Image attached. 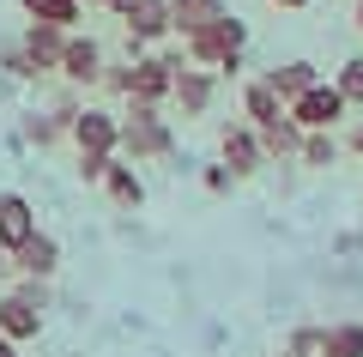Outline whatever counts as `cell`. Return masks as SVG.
Segmentation results:
<instances>
[{
  "label": "cell",
  "mask_w": 363,
  "mask_h": 357,
  "mask_svg": "<svg viewBox=\"0 0 363 357\" xmlns=\"http://www.w3.org/2000/svg\"><path fill=\"white\" fill-rule=\"evenodd\" d=\"M18 13H25V18H37V25H61V31H79L85 6H79V0H18Z\"/></svg>",
  "instance_id": "cell-18"
},
{
  "label": "cell",
  "mask_w": 363,
  "mask_h": 357,
  "mask_svg": "<svg viewBox=\"0 0 363 357\" xmlns=\"http://www.w3.org/2000/svg\"><path fill=\"white\" fill-rule=\"evenodd\" d=\"M109 164H116V158H97V152H79V164H73V170H79V182H85V188H97V182H104V170H109Z\"/></svg>",
  "instance_id": "cell-26"
},
{
  "label": "cell",
  "mask_w": 363,
  "mask_h": 357,
  "mask_svg": "<svg viewBox=\"0 0 363 357\" xmlns=\"http://www.w3.org/2000/svg\"><path fill=\"white\" fill-rule=\"evenodd\" d=\"M200 182H206V194H230V188H236V176H230L224 164H212V170H206Z\"/></svg>",
  "instance_id": "cell-28"
},
{
  "label": "cell",
  "mask_w": 363,
  "mask_h": 357,
  "mask_svg": "<svg viewBox=\"0 0 363 357\" xmlns=\"http://www.w3.org/2000/svg\"><path fill=\"white\" fill-rule=\"evenodd\" d=\"M260 133V152H267V164H291V158L303 152V128L291 121V115H279L272 128H255Z\"/></svg>",
  "instance_id": "cell-17"
},
{
  "label": "cell",
  "mask_w": 363,
  "mask_h": 357,
  "mask_svg": "<svg viewBox=\"0 0 363 357\" xmlns=\"http://www.w3.org/2000/svg\"><path fill=\"white\" fill-rule=\"evenodd\" d=\"M37 333H43V309L6 291V297H0V339H13V345H30Z\"/></svg>",
  "instance_id": "cell-13"
},
{
  "label": "cell",
  "mask_w": 363,
  "mask_h": 357,
  "mask_svg": "<svg viewBox=\"0 0 363 357\" xmlns=\"http://www.w3.org/2000/svg\"><path fill=\"white\" fill-rule=\"evenodd\" d=\"M285 357H321V327L315 321H297L291 339H285Z\"/></svg>",
  "instance_id": "cell-24"
},
{
  "label": "cell",
  "mask_w": 363,
  "mask_h": 357,
  "mask_svg": "<svg viewBox=\"0 0 363 357\" xmlns=\"http://www.w3.org/2000/svg\"><path fill=\"white\" fill-rule=\"evenodd\" d=\"M18 140L37 145V152H49V145H61V140H67V128L55 121L49 109H25V115H18Z\"/></svg>",
  "instance_id": "cell-19"
},
{
  "label": "cell",
  "mask_w": 363,
  "mask_h": 357,
  "mask_svg": "<svg viewBox=\"0 0 363 357\" xmlns=\"http://www.w3.org/2000/svg\"><path fill=\"white\" fill-rule=\"evenodd\" d=\"M6 279H13V260H6V248H0V285H6Z\"/></svg>",
  "instance_id": "cell-31"
},
{
  "label": "cell",
  "mask_w": 363,
  "mask_h": 357,
  "mask_svg": "<svg viewBox=\"0 0 363 357\" xmlns=\"http://www.w3.org/2000/svg\"><path fill=\"white\" fill-rule=\"evenodd\" d=\"M6 260H13V279H55V273H61V243H55L49 230H37V236L18 243Z\"/></svg>",
  "instance_id": "cell-10"
},
{
  "label": "cell",
  "mask_w": 363,
  "mask_h": 357,
  "mask_svg": "<svg viewBox=\"0 0 363 357\" xmlns=\"http://www.w3.org/2000/svg\"><path fill=\"white\" fill-rule=\"evenodd\" d=\"M351 145H357V152H363V128H357V133H351Z\"/></svg>",
  "instance_id": "cell-32"
},
{
  "label": "cell",
  "mask_w": 363,
  "mask_h": 357,
  "mask_svg": "<svg viewBox=\"0 0 363 357\" xmlns=\"http://www.w3.org/2000/svg\"><path fill=\"white\" fill-rule=\"evenodd\" d=\"M169 91H176V73L164 67V55L145 49L140 61H133V85H128V103H152V109H164Z\"/></svg>",
  "instance_id": "cell-7"
},
{
  "label": "cell",
  "mask_w": 363,
  "mask_h": 357,
  "mask_svg": "<svg viewBox=\"0 0 363 357\" xmlns=\"http://www.w3.org/2000/svg\"><path fill=\"white\" fill-rule=\"evenodd\" d=\"M109 13L121 18V31H128L140 49L169 43V0H109Z\"/></svg>",
  "instance_id": "cell-4"
},
{
  "label": "cell",
  "mask_w": 363,
  "mask_h": 357,
  "mask_svg": "<svg viewBox=\"0 0 363 357\" xmlns=\"http://www.w3.org/2000/svg\"><path fill=\"white\" fill-rule=\"evenodd\" d=\"M272 6H285V13H303V6H309V0H272Z\"/></svg>",
  "instance_id": "cell-30"
},
{
  "label": "cell",
  "mask_w": 363,
  "mask_h": 357,
  "mask_svg": "<svg viewBox=\"0 0 363 357\" xmlns=\"http://www.w3.org/2000/svg\"><path fill=\"white\" fill-rule=\"evenodd\" d=\"M357 31H363V0H357Z\"/></svg>",
  "instance_id": "cell-34"
},
{
  "label": "cell",
  "mask_w": 363,
  "mask_h": 357,
  "mask_svg": "<svg viewBox=\"0 0 363 357\" xmlns=\"http://www.w3.org/2000/svg\"><path fill=\"white\" fill-rule=\"evenodd\" d=\"M224 13H230L224 0H169V37H194V31L218 25Z\"/></svg>",
  "instance_id": "cell-14"
},
{
  "label": "cell",
  "mask_w": 363,
  "mask_h": 357,
  "mask_svg": "<svg viewBox=\"0 0 363 357\" xmlns=\"http://www.w3.org/2000/svg\"><path fill=\"white\" fill-rule=\"evenodd\" d=\"M73 152H97V158H121V115L104 109V103H85L73 115V128H67Z\"/></svg>",
  "instance_id": "cell-2"
},
{
  "label": "cell",
  "mask_w": 363,
  "mask_h": 357,
  "mask_svg": "<svg viewBox=\"0 0 363 357\" xmlns=\"http://www.w3.org/2000/svg\"><path fill=\"white\" fill-rule=\"evenodd\" d=\"M0 357H25V345H13V339H0Z\"/></svg>",
  "instance_id": "cell-29"
},
{
  "label": "cell",
  "mask_w": 363,
  "mask_h": 357,
  "mask_svg": "<svg viewBox=\"0 0 363 357\" xmlns=\"http://www.w3.org/2000/svg\"><path fill=\"white\" fill-rule=\"evenodd\" d=\"M321 357H363V321H333V327H321Z\"/></svg>",
  "instance_id": "cell-20"
},
{
  "label": "cell",
  "mask_w": 363,
  "mask_h": 357,
  "mask_svg": "<svg viewBox=\"0 0 363 357\" xmlns=\"http://www.w3.org/2000/svg\"><path fill=\"white\" fill-rule=\"evenodd\" d=\"M279 115H285L279 91H272L267 79H248V85H242V121H248V128H272Z\"/></svg>",
  "instance_id": "cell-16"
},
{
  "label": "cell",
  "mask_w": 363,
  "mask_h": 357,
  "mask_svg": "<svg viewBox=\"0 0 363 357\" xmlns=\"http://www.w3.org/2000/svg\"><path fill=\"white\" fill-rule=\"evenodd\" d=\"M297 164H303V170H333V164H339V140H333V133H303Z\"/></svg>",
  "instance_id": "cell-21"
},
{
  "label": "cell",
  "mask_w": 363,
  "mask_h": 357,
  "mask_svg": "<svg viewBox=\"0 0 363 357\" xmlns=\"http://www.w3.org/2000/svg\"><path fill=\"white\" fill-rule=\"evenodd\" d=\"M260 79H267V85L279 91V103H285V109H291V103H297V97H303L309 85H321L315 61H285V67H272V73H260Z\"/></svg>",
  "instance_id": "cell-15"
},
{
  "label": "cell",
  "mask_w": 363,
  "mask_h": 357,
  "mask_svg": "<svg viewBox=\"0 0 363 357\" xmlns=\"http://www.w3.org/2000/svg\"><path fill=\"white\" fill-rule=\"evenodd\" d=\"M79 6H109V0H79Z\"/></svg>",
  "instance_id": "cell-33"
},
{
  "label": "cell",
  "mask_w": 363,
  "mask_h": 357,
  "mask_svg": "<svg viewBox=\"0 0 363 357\" xmlns=\"http://www.w3.org/2000/svg\"><path fill=\"white\" fill-rule=\"evenodd\" d=\"M169 152H176L169 121L152 103H128V109H121V158H128V164H152V158H169Z\"/></svg>",
  "instance_id": "cell-1"
},
{
  "label": "cell",
  "mask_w": 363,
  "mask_h": 357,
  "mask_svg": "<svg viewBox=\"0 0 363 357\" xmlns=\"http://www.w3.org/2000/svg\"><path fill=\"white\" fill-rule=\"evenodd\" d=\"M279 357H285V351H279Z\"/></svg>",
  "instance_id": "cell-35"
},
{
  "label": "cell",
  "mask_w": 363,
  "mask_h": 357,
  "mask_svg": "<svg viewBox=\"0 0 363 357\" xmlns=\"http://www.w3.org/2000/svg\"><path fill=\"white\" fill-rule=\"evenodd\" d=\"M18 49L30 55L37 79H55V67H61V49H67V31H61V25H37V18H25V31H18Z\"/></svg>",
  "instance_id": "cell-8"
},
{
  "label": "cell",
  "mask_w": 363,
  "mask_h": 357,
  "mask_svg": "<svg viewBox=\"0 0 363 357\" xmlns=\"http://www.w3.org/2000/svg\"><path fill=\"white\" fill-rule=\"evenodd\" d=\"M97 85H104L109 97H121V103H128V85H133V61H104V79H97Z\"/></svg>",
  "instance_id": "cell-25"
},
{
  "label": "cell",
  "mask_w": 363,
  "mask_h": 357,
  "mask_svg": "<svg viewBox=\"0 0 363 357\" xmlns=\"http://www.w3.org/2000/svg\"><path fill=\"white\" fill-rule=\"evenodd\" d=\"M104 43L91 37V31H67V49H61V67H55V79L73 91H91L97 79H104Z\"/></svg>",
  "instance_id": "cell-3"
},
{
  "label": "cell",
  "mask_w": 363,
  "mask_h": 357,
  "mask_svg": "<svg viewBox=\"0 0 363 357\" xmlns=\"http://www.w3.org/2000/svg\"><path fill=\"white\" fill-rule=\"evenodd\" d=\"M212 97H218V73H212V67H182V73H176V91H169V103L182 109V121L206 115V109H212Z\"/></svg>",
  "instance_id": "cell-9"
},
{
  "label": "cell",
  "mask_w": 363,
  "mask_h": 357,
  "mask_svg": "<svg viewBox=\"0 0 363 357\" xmlns=\"http://www.w3.org/2000/svg\"><path fill=\"white\" fill-rule=\"evenodd\" d=\"M218 158H224V170H230L236 182H248L260 164H267V152H260V133L248 128V121H230V128L218 133Z\"/></svg>",
  "instance_id": "cell-6"
},
{
  "label": "cell",
  "mask_w": 363,
  "mask_h": 357,
  "mask_svg": "<svg viewBox=\"0 0 363 357\" xmlns=\"http://www.w3.org/2000/svg\"><path fill=\"white\" fill-rule=\"evenodd\" d=\"M285 115L297 121L303 133H333L339 121H345V97H339L333 79H327V85H309V91H303V97L285 109Z\"/></svg>",
  "instance_id": "cell-5"
},
{
  "label": "cell",
  "mask_w": 363,
  "mask_h": 357,
  "mask_svg": "<svg viewBox=\"0 0 363 357\" xmlns=\"http://www.w3.org/2000/svg\"><path fill=\"white\" fill-rule=\"evenodd\" d=\"M333 91L345 97V109H363V55L339 61V73H333Z\"/></svg>",
  "instance_id": "cell-22"
},
{
  "label": "cell",
  "mask_w": 363,
  "mask_h": 357,
  "mask_svg": "<svg viewBox=\"0 0 363 357\" xmlns=\"http://www.w3.org/2000/svg\"><path fill=\"white\" fill-rule=\"evenodd\" d=\"M97 188H104V200L116 206V212H140V206H145V182H140V170L121 164V158L104 170V182H97Z\"/></svg>",
  "instance_id": "cell-12"
},
{
  "label": "cell",
  "mask_w": 363,
  "mask_h": 357,
  "mask_svg": "<svg viewBox=\"0 0 363 357\" xmlns=\"http://www.w3.org/2000/svg\"><path fill=\"white\" fill-rule=\"evenodd\" d=\"M0 73L18 79V85H37V67H30L25 49H18V37H13V43H0Z\"/></svg>",
  "instance_id": "cell-23"
},
{
  "label": "cell",
  "mask_w": 363,
  "mask_h": 357,
  "mask_svg": "<svg viewBox=\"0 0 363 357\" xmlns=\"http://www.w3.org/2000/svg\"><path fill=\"white\" fill-rule=\"evenodd\" d=\"M13 297H25V303L49 309V279H13Z\"/></svg>",
  "instance_id": "cell-27"
},
{
  "label": "cell",
  "mask_w": 363,
  "mask_h": 357,
  "mask_svg": "<svg viewBox=\"0 0 363 357\" xmlns=\"http://www.w3.org/2000/svg\"><path fill=\"white\" fill-rule=\"evenodd\" d=\"M37 206L25 200V194L18 188H0V248H6V255H13L18 243H30V236H37Z\"/></svg>",
  "instance_id": "cell-11"
}]
</instances>
